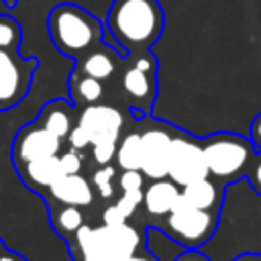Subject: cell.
<instances>
[{
    "mask_svg": "<svg viewBox=\"0 0 261 261\" xmlns=\"http://www.w3.org/2000/svg\"><path fill=\"white\" fill-rule=\"evenodd\" d=\"M163 10L157 0H114L106 29L126 53L149 51L163 31Z\"/></svg>",
    "mask_w": 261,
    "mask_h": 261,
    "instance_id": "obj_1",
    "label": "cell"
},
{
    "mask_svg": "<svg viewBox=\"0 0 261 261\" xmlns=\"http://www.w3.org/2000/svg\"><path fill=\"white\" fill-rule=\"evenodd\" d=\"M51 43L65 57H82L98 47L104 37V24L77 4L63 2L53 6L47 18Z\"/></svg>",
    "mask_w": 261,
    "mask_h": 261,
    "instance_id": "obj_2",
    "label": "cell"
},
{
    "mask_svg": "<svg viewBox=\"0 0 261 261\" xmlns=\"http://www.w3.org/2000/svg\"><path fill=\"white\" fill-rule=\"evenodd\" d=\"M255 143L234 133H216L202 141L208 175L222 181L239 179L255 161Z\"/></svg>",
    "mask_w": 261,
    "mask_h": 261,
    "instance_id": "obj_3",
    "label": "cell"
},
{
    "mask_svg": "<svg viewBox=\"0 0 261 261\" xmlns=\"http://www.w3.org/2000/svg\"><path fill=\"white\" fill-rule=\"evenodd\" d=\"M216 212L200 210L188 204L181 196L173 210L163 216V230L169 239L184 245L186 249H198L200 245L208 243L216 230Z\"/></svg>",
    "mask_w": 261,
    "mask_h": 261,
    "instance_id": "obj_4",
    "label": "cell"
},
{
    "mask_svg": "<svg viewBox=\"0 0 261 261\" xmlns=\"http://www.w3.org/2000/svg\"><path fill=\"white\" fill-rule=\"evenodd\" d=\"M155 71H157V63L149 51H141L133 59V63L122 69L120 86L130 108L137 110V116H147L153 106L157 92Z\"/></svg>",
    "mask_w": 261,
    "mask_h": 261,
    "instance_id": "obj_5",
    "label": "cell"
},
{
    "mask_svg": "<svg viewBox=\"0 0 261 261\" xmlns=\"http://www.w3.org/2000/svg\"><path fill=\"white\" fill-rule=\"evenodd\" d=\"M37 65L35 57L24 59L18 51L0 49V110H10L24 100Z\"/></svg>",
    "mask_w": 261,
    "mask_h": 261,
    "instance_id": "obj_6",
    "label": "cell"
},
{
    "mask_svg": "<svg viewBox=\"0 0 261 261\" xmlns=\"http://www.w3.org/2000/svg\"><path fill=\"white\" fill-rule=\"evenodd\" d=\"M167 177L175 181L179 188L188 186L196 179L208 177V165L204 159L202 143L188 137L177 135L171 141V153H169V171Z\"/></svg>",
    "mask_w": 261,
    "mask_h": 261,
    "instance_id": "obj_7",
    "label": "cell"
},
{
    "mask_svg": "<svg viewBox=\"0 0 261 261\" xmlns=\"http://www.w3.org/2000/svg\"><path fill=\"white\" fill-rule=\"evenodd\" d=\"M61 139L55 137L53 133H49L47 128H43L41 124L33 122L22 126L12 141V163L14 167L41 159V157H49V155H59L61 153Z\"/></svg>",
    "mask_w": 261,
    "mask_h": 261,
    "instance_id": "obj_8",
    "label": "cell"
},
{
    "mask_svg": "<svg viewBox=\"0 0 261 261\" xmlns=\"http://www.w3.org/2000/svg\"><path fill=\"white\" fill-rule=\"evenodd\" d=\"M173 135L169 128L153 124L141 133V171L147 179L167 177L169 171V153H171Z\"/></svg>",
    "mask_w": 261,
    "mask_h": 261,
    "instance_id": "obj_9",
    "label": "cell"
},
{
    "mask_svg": "<svg viewBox=\"0 0 261 261\" xmlns=\"http://www.w3.org/2000/svg\"><path fill=\"white\" fill-rule=\"evenodd\" d=\"M77 124L82 128H86V133L92 139V145L98 141H116L120 139L122 126H124V116L118 108L110 106V104H90L84 106L80 116H77Z\"/></svg>",
    "mask_w": 261,
    "mask_h": 261,
    "instance_id": "obj_10",
    "label": "cell"
},
{
    "mask_svg": "<svg viewBox=\"0 0 261 261\" xmlns=\"http://www.w3.org/2000/svg\"><path fill=\"white\" fill-rule=\"evenodd\" d=\"M96 239L102 245V249L108 253L112 261H124L126 257L135 255L139 249H143V237L141 232L130 226L128 222L122 224H102L94 226Z\"/></svg>",
    "mask_w": 261,
    "mask_h": 261,
    "instance_id": "obj_11",
    "label": "cell"
},
{
    "mask_svg": "<svg viewBox=\"0 0 261 261\" xmlns=\"http://www.w3.org/2000/svg\"><path fill=\"white\" fill-rule=\"evenodd\" d=\"M49 202L86 208L94 204V186L82 173H63L45 194Z\"/></svg>",
    "mask_w": 261,
    "mask_h": 261,
    "instance_id": "obj_12",
    "label": "cell"
},
{
    "mask_svg": "<svg viewBox=\"0 0 261 261\" xmlns=\"http://www.w3.org/2000/svg\"><path fill=\"white\" fill-rule=\"evenodd\" d=\"M18 169V177L22 179V184L39 194H47V190L63 175L61 163H59V155H49V157H41L29 163H22L16 167Z\"/></svg>",
    "mask_w": 261,
    "mask_h": 261,
    "instance_id": "obj_13",
    "label": "cell"
},
{
    "mask_svg": "<svg viewBox=\"0 0 261 261\" xmlns=\"http://www.w3.org/2000/svg\"><path fill=\"white\" fill-rule=\"evenodd\" d=\"M181 196V188L171 181L169 177H161V179H151V184L147 188H143V208L149 216L153 218H163L167 216L173 206L177 204Z\"/></svg>",
    "mask_w": 261,
    "mask_h": 261,
    "instance_id": "obj_14",
    "label": "cell"
},
{
    "mask_svg": "<svg viewBox=\"0 0 261 261\" xmlns=\"http://www.w3.org/2000/svg\"><path fill=\"white\" fill-rule=\"evenodd\" d=\"M120 59H124L120 53H116L112 47L100 43L98 47H94L88 53H84L82 57H77V65L73 71H80L84 75H90V77L104 82V80L112 77Z\"/></svg>",
    "mask_w": 261,
    "mask_h": 261,
    "instance_id": "obj_15",
    "label": "cell"
},
{
    "mask_svg": "<svg viewBox=\"0 0 261 261\" xmlns=\"http://www.w3.org/2000/svg\"><path fill=\"white\" fill-rule=\"evenodd\" d=\"M35 122L41 124L43 128H47L49 133H53L55 137H59L63 141L77 120L73 118V106L69 102H65V100H51V102H47L39 110Z\"/></svg>",
    "mask_w": 261,
    "mask_h": 261,
    "instance_id": "obj_16",
    "label": "cell"
},
{
    "mask_svg": "<svg viewBox=\"0 0 261 261\" xmlns=\"http://www.w3.org/2000/svg\"><path fill=\"white\" fill-rule=\"evenodd\" d=\"M181 198L200 210L216 212L222 202V188L208 175V177L196 179L188 186H181Z\"/></svg>",
    "mask_w": 261,
    "mask_h": 261,
    "instance_id": "obj_17",
    "label": "cell"
},
{
    "mask_svg": "<svg viewBox=\"0 0 261 261\" xmlns=\"http://www.w3.org/2000/svg\"><path fill=\"white\" fill-rule=\"evenodd\" d=\"M69 251L73 261H112L108 253L96 239L94 226H80V230L69 239Z\"/></svg>",
    "mask_w": 261,
    "mask_h": 261,
    "instance_id": "obj_18",
    "label": "cell"
},
{
    "mask_svg": "<svg viewBox=\"0 0 261 261\" xmlns=\"http://www.w3.org/2000/svg\"><path fill=\"white\" fill-rule=\"evenodd\" d=\"M49 218H51L53 230L61 239H65V241H69L80 230V226L86 224L84 222L82 208H77V206H65V204H55V202L49 204Z\"/></svg>",
    "mask_w": 261,
    "mask_h": 261,
    "instance_id": "obj_19",
    "label": "cell"
},
{
    "mask_svg": "<svg viewBox=\"0 0 261 261\" xmlns=\"http://www.w3.org/2000/svg\"><path fill=\"white\" fill-rule=\"evenodd\" d=\"M69 94L73 106H90L100 102V98L104 96V86L96 77L73 71L69 77Z\"/></svg>",
    "mask_w": 261,
    "mask_h": 261,
    "instance_id": "obj_20",
    "label": "cell"
},
{
    "mask_svg": "<svg viewBox=\"0 0 261 261\" xmlns=\"http://www.w3.org/2000/svg\"><path fill=\"white\" fill-rule=\"evenodd\" d=\"M141 155H143V149H141V133L128 130V133L120 135V139L116 143V153H114L116 167L120 171L141 169Z\"/></svg>",
    "mask_w": 261,
    "mask_h": 261,
    "instance_id": "obj_21",
    "label": "cell"
},
{
    "mask_svg": "<svg viewBox=\"0 0 261 261\" xmlns=\"http://www.w3.org/2000/svg\"><path fill=\"white\" fill-rule=\"evenodd\" d=\"M20 39H22L20 24L8 14H0V49L18 51Z\"/></svg>",
    "mask_w": 261,
    "mask_h": 261,
    "instance_id": "obj_22",
    "label": "cell"
},
{
    "mask_svg": "<svg viewBox=\"0 0 261 261\" xmlns=\"http://www.w3.org/2000/svg\"><path fill=\"white\" fill-rule=\"evenodd\" d=\"M92 186L100 198H104V200L112 198V194H114V167L102 165L100 169H96L92 175Z\"/></svg>",
    "mask_w": 261,
    "mask_h": 261,
    "instance_id": "obj_23",
    "label": "cell"
},
{
    "mask_svg": "<svg viewBox=\"0 0 261 261\" xmlns=\"http://www.w3.org/2000/svg\"><path fill=\"white\" fill-rule=\"evenodd\" d=\"M143 204V190H128V192H122V196L116 200V206L120 208V212L130 218L137 208Z\"/></svg>",
    "mask_w": 261,
    "mask_h": 261,
    "instance_id": "obj_24",
    "label": "cell"
},
{
    "mask_svg": "<svg viewBox=\"0 0 261 261\" xmlns=\"http://www.w3.org/2000/svg\"><path fill=\"white\" fill-rule=\"evenodd\" d=\"M116 153V141H98L92 145V157L98 165H108L114 159Z\"/></svg>",
    "mask_w": 261,
    "mask_h": 261,
    "instance_id": "obj_25",
    "label": "cell"
},
{
    "mask_svg": "<svg viewBox=\"0 0 261 261\" xmlns=\"http://www.w3.org/2000/svg\"><path fill=\"white\" fill-rule=\"evenodd\" d=\"M118 188L122 192H128V190H143L145 188V175L141 169H135V171H122L116 179Z\"/></svg>",
    "mask_w": 261,
    "mask_h": 261,
    "instance_id": "obj_26",
    "label": "cell"
},
{
    "mask_svg": "<svg viewBox=\"0 0 261 261\" xmlns=\"http://www.w3.org/2000/svg\"><path fill=\"white\" fill-rule=\"evenodd\" d=\"M59 163H61L63 173H80L82 171V165H84L82 155L75 149H69V151L59 153Z\"/></svg>",
    "mask_w": 261,
    "mask_h": 261,
    "instance_id": "obj_27",
    "label": "cell"
},
{
    "mask_svg": "<svg viewBox=\"0 0 261 261\" xmlns=\"http://www.w3.org/2000/svg\"><path fill=\"white\" fill-rule=\"evenodd\" d=\"M65 139H67L69 147L75 149V151H84V149L92 147V139H90V135H88L86 128H82L77 122L73 124V128L69 130V135H67Z\"/></svg>",
    "mask_w": 261,
    "mask_h": 261,
    "instance_id": "obj_28",
    "label": "cell"
},
{
    "mask_svg": "<svg viewBox=\"0 0 261 261\" xmlns=\"http://www.w3.org/2000/svg\"><path fill=\"white\" fill-rule=\"evenodd\" d=\"M102 220H104V224H122V222H126L128 218L120 212V208H118L116 204H112V206H108V208L102 212Z\"/></svg>",
    "mask_w": 261,
    "mask_h": 261,
    "instance_id": "obj_29",
    "label": "cell"
},
{
    "mask_svg": "<svg viewBox=\"0 0 261 261\" xmlns=\"http://www.w3.org/2000/svg\"><path fill=\"white\" fill-rule=\"evenodd\" d=\"M173 261H212L206 253L198 251V249H186L184 253H179Z\"/></svg>",
    "mask_w": 261,
    "mask_h": 261,
    "instance_id": "obj_30",
    "label": "cell"
},
{
    "mask_svg": "<svg viewBox=\"0 0 261 261\" xmlns=\"http://www.w3.org/2000/svg\"><path fill=\"white\" fill-rule=\"evenodd\" d=\"M249 177H251V181H253L255 190H259V192H261V157H255L253 167L249 169Z\"/></svg>",
    "mask_w": 261,
    "mask_h": 261,
    "instance_id": "obj_31",
    "label": "cell"
},
{
    "mask_svg": "<svg viewBox=\"0 0 261 261\" xmlns=\"http://www.w3.org/2000/svg\"><path fill=\"white\" fill-rule=\"evenodd\" d=\"M251 141L255 143L257 149H261V114H257L251 124Z\"/></svg>",
    "mask_w": 261,
    "mask_h": 261,
    "instance_id": "obj_32",
    "label": "cell"
},
{
    "mask_svg": "<svg viewBox=\"0 0 261 261\" xmlns=\"http://www.w3.org/2000/svg\"><path fill=\"white\" fill-rule=\"evenodd\" d=\"M124 261H157V259H155V255H153V253H149V251H145V249H139L135 255L126 257Z\"/></svg>",
    "mask_w": 261,
    "mask_h": 261,
    "instance_id": "obj_33",
    "label": "cell"
},
{
    "mask_svg": "<svg viewBox=\"0 0 261 261\" xmlns=\"http://www.w3.org/2000/svg\"><path fill=\"white\" fill-rule=\"evenodd\" d=\"M0 261H27L22 255H18V253H14V251H4L2 255H0Z\"/></svg>",
    "mask_w": 261,
    "mask_h": 261,
    "instance_id": "obj_34",
    "label": "cell"
},
{
    "mask_svg": "<svg viewBox=\"0 0 261 261\" xmlns=\"http://www.w3.org/2000/svg\"><path fill=\"white\" fill-rule=\"evenodd\" d=\"M232 261H261V255H253V253H245V255H239V257H234Z\"/></svg>",
    "mask_w": 261,
    "mask_h": 261,
    "instance_id": "obj_35",
    "label": "cell"
},
{
    "mask_svg": "<svg viewBox=\"0 0 261 261\" xmlns=\"http://www.w3.org/2000/svg\"><path fill=\"white\" fill-rule=\"evenodd\" d=\"M2 2H4V4H6V6H10V8H12V6H14V4H16V0H2Z\"/></svg>",
    "mask_w": 261,
    "mask_h": 261,
    "instance_id": "obj_36",
    "label": "cell"
},
{
    "mask_svg": "<svg viewBox=\"0 0 261 261\" xmlns=\"http://www.w3.org/2000/svg\"><path fill=\"white\" fill-rule=\"evenodd\" d=\"M4 251H6V249H4V243H2V241H0V255H2V253H4Z\"/></svg>",
    "mask_w": 261,
    "mask_h": 261,
    "instance_id": "obj_37",
    "label": "cell"
}]
</instances>
